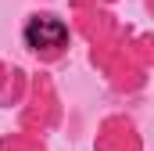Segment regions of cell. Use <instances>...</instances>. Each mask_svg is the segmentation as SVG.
I'll list each match as a JSON object with an SVG mask.
<instances>
[{
    "label": "cell",
    "instance_id": "cell-1",
    "mask_svg": "<svg viewBox=\"0 0 154 151\" xmlns=\"http://www.w3.org/2000/svg\"><path fill=\"white\" fill-rule=\"evenodd\" d=\"M22 36H25V47L36 50V54H61L65 43H68V29L54 14H36V18L25 22V33Z\"/></svg>",
    "mask_w": 154,
    "mask_h": 151
}]
</instances>
